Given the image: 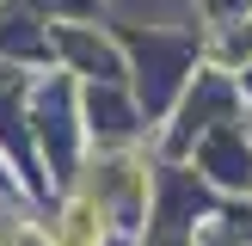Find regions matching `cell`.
Masks as SVG:
<instances>
[{"label": "cell", "instance_id": "6da1fadb", "mask_svg": "<svg viewBox=\"0 0 252 246\" xmlns=\"http://www.w3.org/2000/svg\"><path fill=\"white\" fill-rule=\"evenodd\" d=\"M56 246H98V209L86 203V197L68 209V221H62V240H56Z\"/></svg>", "mask_w": 252, "mask_h": 246}]
</instances>
